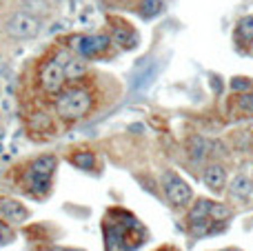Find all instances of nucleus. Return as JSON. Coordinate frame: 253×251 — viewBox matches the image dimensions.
<instances>
[{"mask_svg":"<svg viewBox=\"0 0 253 251\" xmlns=\"http://www.w3.org/2000/svg\"><path fill=\"white\" fill-rule=\"evenodd\" d=\"M236 105H238V109H240L242 114H253V96H251V93H247V96L238 98Z\"/></svg>","mask_w":253,"mask_h":251,"instance_id":"17","label":"nucleus"},{"mask_svg":"<svg viewBox=\"0 0 253 251\" xmlns=\"http://www.w3.org/2000/svg\"><path fill=\"white\" fill-rule=\"evenodd\" d=\"M160 251H169V247H162V249H160Z\"/></svg>","mask_w":253,"mask_h":251,"instance_id":"19","label":"nucleus"},{"mask_svg":"<svg viewBox=\"0 0 253 251\" xmlns=\"http://www.w3.org/2000/svg\"><path fill=\"white\" fill-rule=\"evenodd\" d=\"M160 11H162V0H140L138 4V13L142 18H153Z\"/></svg>","mask_w":253,"mask_h":251,"instance_id":"14","label":"nucleus"},{"mask_svg":"<svg viewBox=\"0 0 253 251\" xmlns=\"http://www.w3.org/2000/svg\"><path fill=\"white\" fill-rule=\"evenodd\" d=\"M56 167H58V158L53 154H44V156L31 158L29 163L22 167L20 180H18L20 191H25L27 196H31V198H36V200L49 198Z\"/></svg>","mask_w":253,"mask_h":251,"instance_id":"4","label":"nucleus"},{"mask_svg":"<svg viewBox=\"0 0 253 251\" xmlns=\"http://www.w3.org/2000/svg\"><path fill=\"white\" fill-rule=\"evenodd\" d=\"M60 251H80V249H60Z\"/></svg>","mask_w":253,"mask_h":251,"instance_id":"18","label":"nucleus"},{"mask_svg":"<svg viewBox=\"0 0 253 251\" xmlns=\"http://www.w3.org/2000/svg\"><path fill=\"white\" fill-rule=\"evenodd\" d=\"M71 165L78 167V169H83V171H93V169H96V154L80 149L71 156Z\"/></svg>","mask_w":253,"mask_h":251,"instance_id":"13","label":"nucleus"},{"mask_svg":"<svg viewBox=\"0 0 253 251\" xmlns=\"http://www.w3.org/2000/svg\"><path fill=\"white\" fill-rule=\"evenodd\" d=\"M162 187H165V196L169 198V203L173 205V207H184L193 196L191 187H189L178 173H165Z\"/></svg>","mask_w":253,"mask_h":251,"instance_id":"9","label":"nucleus"},{"mask_svg":"<svg viewBox=\"0 0 253 251\" xmlns=\"http://www.w3.org/2000/svg\"><path fill=\"white\" fill-rule=\"evenodd\" d=\"M111 42H116L120 49H133L138 44V34L125 20H111Z\"/></svg>","mask_w":253,"mask_h":251,"instance_id":"11","label":"nucleus"},{"mask_svg":"<svg viewBox=\"0 0 253 251\" xmlns=\"http://www.w3.org/2000/svg\"><path fill=\"white\" fill-rule=\"evenodd\" d=\"M62 42H65L76 56L89 60V58H98L109 51L111 36H107V34H74V36H69V38H65Z\"/></svg>","mask_w":253,"mask_h":251,"instance_id":"6","label":"nucleus"},{"mask_svg":"<svg viewBox=\"0 0 253 251\" xmlns=\"http://www.w3.org/2000/svg\"><path fill=\"white\" fill-rule=\"evenodd\" d=\"M238 38L245 40V42H251L253 40V16H247L245 20H240V25H238Z\"/></svg>","mask_w":253,"mask_h":251,"instance_id":"16","label":"nucleus"},{"mask_svg":"<svg viewBox=\"0 0 253 251\" xmlns=\"http://www.w3.org/2000/svg\"><path fill=\"white\" fill-rule=\"evenodd\" d=\"M42 25H44V20L40 16H36L34 11L22 7L20 2H13L11 7H9V11L2 16L0 34H2L9 42H29V40L40 36Z\"/></svg>","mask_w":253,"mask_h":251,"instance_id":"5","label":"nucleus"},{"mask_svg":"<svg viewBox=\"0 0 253 251\" xmlns=\"http://www.w3.org/2000/svg\"><path fill=\"white\" fill-rule=\"evenodd\" d=\"M56 116H49L47 107H34V109L29 111V116H27V133H29V138H34V140H49V136H53L56 133Z\"/></svg>","mask_w":253,"mask_h":251,"instance_id":"8","label":"nucleus"},{"mask_svg":"<svg viewBox=\"0 0 253 251\" xmlns=\"http://www.w3.org/2000/svg\"><path fill=\"white\" fill-rule=\"evenodd\" d=\"M71 56V49L65 42H56L47 47V51L31 62L29 69V87L34 91L36 102L42 100L47 107L62 89L69 84L67 78V60Z\"/></svg>","mask_w":253,"mask_h":251,"instance_id":"1","label":"nucleus"},{"mask_svg":"<svg viewBox=\"0 0 253 251\" xmlns=\"http://www.w3.org/2000/svg\"><path fill=\"white\" fill-rule=\"evenodd\" d=\"M231 194L236 196V198H247V196L251 194V182L247 180L245 176L236 178V180H233V185H231Z\"/></svg>","mask_w":253,"mask_h":251,"instance_id":"15","label":"nucleus"},{"mask_svg":"<svg viewBox=\"0 0 253 251\" xmlns=\"http://www.w3.org/2000/svg\"><path fill=\"white\" fill-rule=\"evenodd\" d=\"M229 216V211L222 207V205L209 203V200H198L193 205L191 213H189V225H191L193 231L202 234V231L209 227L211 220H224Z\"/></svg>","mask_w":253,"mask_h":251,"instance_id":"7","label":"nucleus"},{"mask_svg":"<svg viewBox=\"0 0 253 251\" xmlns=\"http://www.w3.org/2000/svg\"><path fill=\"white\" fill-rule=\"evenodd\" d=\"M53 116L62 125H76L84 120L93 109H96V93L93 87L87 84V76L83 80L69 83L56 98L51 100Z\"/></svg>","mask_w":253,"mask_h":251,"instance_id":"2","label":"nucleus"},{"mask_svg":"<svg viewBox=\"0 0 253 251\" xmlns=\"http://www.w3.org/2000/svg\"><path fill=\"white\" fill-rule=\"evenodd\" d=\"M205 182H207V187H211L213 191H220L227 185V171H224L220 165H211L205 171Z\"/></svg>","mask_w":253,"mask_h":251,"instance_id":"12","label":"nucleus"},{"mask_svg":"<svg viewBox=\"0 0 253 251\" xmlns=\"http://www.w3.org/2000/svg\"><path fill=\"white\" fill-rule=\"evenodd\" d=\"M29 218V209L16 198L9 196H0V220L9 222V225H20Z\"/></svg>","mask_w":253,"mask_h":251,"instance_id":"10","label":"nucleus"},{"mask_svg":"<svg viewBox=\"0 0 253 251\" xmlns=\"http://www.w3.org/2000/svg\"><path fill=\"white\" fill-rule=\"evenodd\" d=\"M102 229H105L107 251H133L147 238L140 222L123 209H109Z\"/></svg>","mask_w":253,"mask_h":251,"instance_id":"3","label":"nucleus"}]
</instances>
